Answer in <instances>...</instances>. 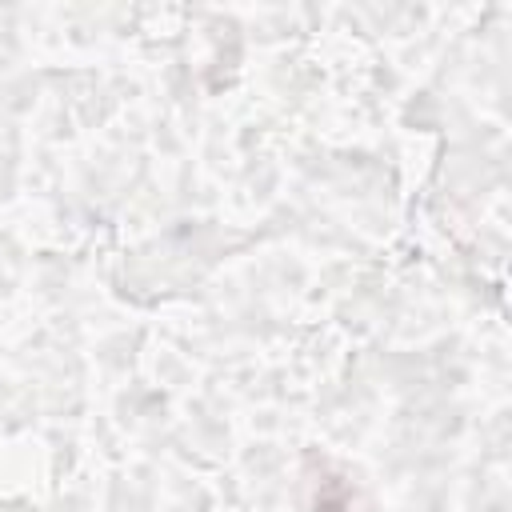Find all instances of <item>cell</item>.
I'll list each match as a JSON object with an SVG mask.
<instances>
[{"mask_svg": "<svg viewBox=\"0 0 512 512\" xmlns=\"http://www.w3.org/2000/svg\"><path fill=\"white\" fill-rule=\"evenodd\" d=\"M348 508V484L340 476L316 484V512H344Z\"/></svg>", "mask_w": 512, "mask_h": 512, "instance_id": "cell-1", "label": "cell"}]
</instances>
